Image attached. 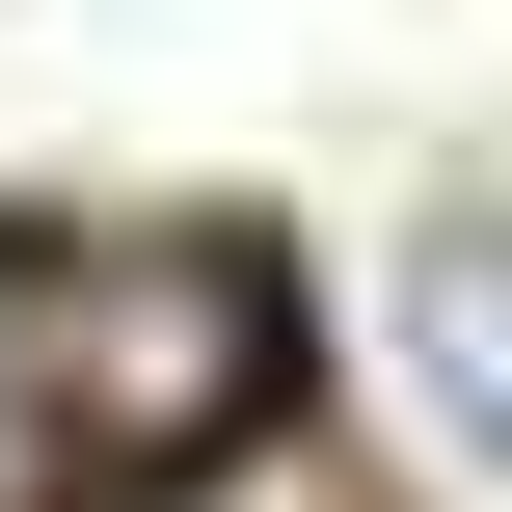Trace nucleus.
<instances>
[{"label":"nucleus","mask_w":512,"mask_h":512,"mask_svg":"<svg viewBox=\"0 0 512 512\" xmlns=\"http://www.w3.org/2000/svg\"><path fill=\"white\" fill-rule=\"evenodd\" d=\"M27 324H54V270H27V243H0V512L54 486V351H27Z\"/></svg>","instance_id":"f03ea898"},{"label":"nucleus","mask_w":512,"mask_h":512,"mask_svg":"<svg viewBox=\"0 0 512 512\" xmlns=\"http://www.w3.org/2000/svg\"><path fill=\"white\" fill-rule=\"evenodd\" d=\"M243 351H270V270H243V243H108V270H54V459H81V432H189Z\"/></svg>","instance_id":"f257e3e1"},{"label":"nucleus","mask_w":512,"mask_h":512,"mask_svg":"<svg viewBox=\"0 0 512 512\" xmlns=\"http://www.w3.org/2000/svg\"><path fill=\"white\" fill-rule=\"evenodd\" d=\"M162 512H378V486H351V459H297V432H216Z\"/></svg>","instance_id":"7ed1b4c3"}]
</instances>
